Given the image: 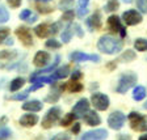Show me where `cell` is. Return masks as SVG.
<instances>
[{
  "instance_id": "cell-1",
  "label": "cell",
  "mask_w": 147,
  "mask_h": 140,
  "mask_svg": "<svg viewBox=\"0 0 147 140\" xmlns=\"http://www.w3.org/2000/svg\"><path fill=\"white\" fill-rule=\"evenodd\" d=\"M97 47H98V50H100L101 52H104V54L113 55L122 50V42L116 40V38H113V37H110V36H104L98 40Z\"/></svg>"
},
{
  "instance_id": "cell-2",
  "label": "cell",
  "mask_w": 147,
  "mask_h": 140,
  "mask_svg": "<svg viewBox=\"0 0 147 140\" xmlns=\"http://www.w3.org/2000/svg\"><path fill=\"white\" fill-rule=\"evenodd\" d=\"M137 82V75L133 72H126L123 73L122 76L119 77V81H118V85H117V92L118 93H125L127 92L129 89L131 88Z\"/></svg>"
},
{
  "instance_id": "cell-3",
  "label": "cell",
  "mask_w": 147,
  "mask_h": 140,
  "mask_svg": "<svg viewBox=\"0 0 147 140\" xmlns=\"http://www.w3.org/2000/svg\"><path fill=\"white\" fill-rule=\"evenodd\" d=\"M129 122L131 125V128L135 131H146L147 130V121L143 115H141L139 113H133L129 114Z\"/></svg>"
},
{
  "instance_id": "cell-4",
  "label": "cell",
  "mask_w": 147,
  "mask_h": 140,
  "mask_svg": "<svg viewBox=\"0 0 147 140\" xmlns=\"http://www.w3.org/2000/svg\"><path fill=\"white\" fill-rule=\"evenodd\" d=\"M125 121H126L125 114H122L121 111H113L108 118V125L113 130H121L123 127V125H125Z\"/></svg>"
},
{
  "instance_id": "cell-5",
  "label": "cell",
  "mask_w": 147,
  "mask_h": 140,
  "mask_svg": "<svg viewBox=\"0 0 147 140\" xmlns=\"http://www.w3.org/2000/svg\"><path fill=\"white\" fill-rule=\"evenodd\" d=\"M92 105L100 111H104L109 107V97L102 93H93L91 97Z\"/></svg>"
},
{
  "instance_id": "cell-6",
  "label": "cell",
  "mask_w": 147,
  "mask_h": 140,
  "mask_svg": "<svg viewBox=\"0 0 147 140\" xmlns=\"http://www.w3.org/2000/svg\"><path fill=\"white\" fill-rule=\"evenodd\" d=\"M34 31H36V34L40 38H46L47 36H50V34H55L57 31H58V24H41V25H37L36 27H34Z\"/></svg>"
},
{
  "instance_id": "cell-7",
  "label": "cell",
  "mask_w": 147,
  "mask_h": 140,
  "mask_svg": "<svg viewBox=\"0 0 147 140\" xmlns=\"http://www.w3.org/2000/svg\"><path fill=\"white\" fill-rule=\"evenodd\" d=\"M61 113H62V111H61V109H59V107H51V109L47 111V114L45 115V118H43L42 127L43 128H50L59 119Z\"/></svg>"
},
{
  "instance_id": "cell-8",
  "label": "cell",
  "mask_w": 147,
  "mask_h": 140,
  "mask_svg": "<svg viewBox=\"0 0 147 140\" xmlns=\"http://www.w3.org/2000/svg\"><path fill=\"white\" fill-rule=\"evenodd\" d=\"M122 18H123V22H125L126 25H129V26L139 24V22H142V20H143L142 15L138 12V11H135V9H130V11L123 12Z\"/></svg>"
},
{
  "instance_id": "cell-9",
  "label": "cell",
  "mask_w": 147,
  "mask_h": 140,
  "mask_svg": "<svg viewBox=\"0 0 147 140\" xmlns=\"http://www.w3.org/2000/svg\"><path fill=\"white\" fill-rule=\"evenodd\" d=\"M16 36L18 37V40L21 41L25 46H32L33 45V37H32V31L28 29L26 26H20L16 29Z\"/></svg>"
},
{
  "instance_id": "cell-10",
  "label": "cell",
  "mask_w": 147,
  "mask_h": 140,
  "mask_svg": "<svg viewBox=\"0 0 147 140\" xmlns=\"http://www.w3.org/2000/svg\"><path fill=\"white\" fill-rule=\"evenodd\" d=\"M70 59L72 62H100V56L95 54H84L82 51H75L70 54Z\"/></svg>"
},
{
  "instance_id": "cell-11",
  "label": "cell",
  "mask_w": 147,
  "mask_h": 140,
  "mask_svg": "<svg viewBox=\"0 0 147 140\" xmlns=\"http://www.w3.org/2000/svg\"><path fill=\"white\" fill-rule=\"evenodd\" d=\"M108 26H109L110 30L118 31L121 37H125L126 36V29L122 26L121 20H119L117 16H110V17L108 18Z\"/></svg>"
},
{
  "instance_id": "cell-12",
  "label": "cell",
  "mask_w": 147,
  "mask_h": 140,
  "mask_svg": "<svg viewBox=\"0 0 147 140\" xmlns=\"http://www.w3.org/2000/svg\"><path fill=\"white\" fill-rule=\"evenodd\" d=\"M108 137L107 130H93V131H88L84 135H82L80 140H105Z\"/></svg>"
},
{
  "instance_id": "cell-13",
  "label": "cell",
  "mask_w": 147,
  "mask_h": 140,
  "mask_svg": "<svg viewBox=\"0 0 147 140\" xmlns=\"http://www.w3.org/2000/svg\"><path fill=\"white\" fill-rule=\"evenodd\" d=\"M50 62V54L46 51H38L33 59V63L36 67H43Z\"/></svg>"
},
{
  "instance_id": "cell-14",
  "label": "cell",
  "mask_w": 147,
  "mask_h": 140,
  "mask_svg": "<svg viewBox=\"0 0 147 140\" xmlns=\"http://www.w3.org/2000/svg\"><path fill=\"white\" fill-rule=\"evenodd\" d=\"M89 110V102L87 98H82L75 106H74V114L76 117H83Z\"/></svg>"
},
{
  "instance_id": "cell-15",
  "label": "cell",
  "mask_w": 147,
  "mask_h": 140,
  "mask_svg": "<svg viewBox=\"0 0 147 140\" xmlns=\"http://www.w3.org/2000/svg\"><path fill=\"white\" fill-rule=\"evenodd\" d=\"M83 118H84V122L88 126H97V125H100V122H101L100 117H98L95 111H89V110L83 115Z\"/></svg>"
},
{
  "instance_id": "cell-16",
  "label": "cell",
  "mask_w": 147,
  "mask_h": 140,
  "mask_svg": "<svg viewBox=\"0 0 147 140\" xmlns=\"http://www.w3.org/2000/svg\"><path fill=\"white\" fill-rule=\"evenodd\" d=\"M37 122H38V117L36 114H25L20 118V125L24 127H32L37 125Z\"/></svg>"
},
{
  "instance_id": "cell-17",
  "label": "cell",
  "mask_w": 147,
  "mask_h": 140,
  "mask_svg": "<svg viewBox=\"0 0 147 140\" xmlns=\"http://www.w3.org/2000/svg\"><path fill=\"white\" fill-rule=\"evenodd\" d=\"M22 109L26 110V111H40L42 109V104L40 101L37 100H32V101H28L22 105Z\"/></svg>"
},
{
  "instance_id": "cell-18",
  "label": "cell",
  "mask_w": 147,
  "mask_h": 140,
  "mask_svg": "<svg viewBox=\"0 0 147 140\" xmlns=\"http://www.w3.org/2000/svg\"><path fill=\"white\" fill-rule=\"evenodd\" d=\"M68 75H70V67L68 66H63V67L58 68V70L54 72V75H53V77H54L55 80L57 79H64V77H67Z\"/></svg>"
},
{
  "instance_id": "cell-19",
  "label": "cell",
  "mask_w": 147,
  "mask_h": 140,
  "mask_svg": "<svg viewBox=\"0 0 147 140\" xmlns=\"http://www.w3.org/2000/svg\"><path fill=\"white\" fill-rule=\"evenodd\" d=\"M88 25L92 27V29H98L101 26V17H100V13L95 12L92 15V17L88 20Z\"/></svg>"
},
{
  "instance_id": "cell-20",
  "label": "cell",
  "mask_w": 147,
  "mask_h": 140,
  "mask_svg": "<svg viewBox=\"0 0 147 140\" xmlns=\"http://www.w3.org/2000/svg\"><path fill=\"white\" fill-rule=\"evenodd\" d=\"M24 82H25V80L22 79V77H16V79H13L12 81H11L9 90H11V92H17L18 89L24 85Z\"/></svg>"
},
{
  "instance_id": "cell-21",
  "label": "cell",
  "mask_w": 147,
  "mask_h": 140,
  "mask_svg": "<svg viewBox=\"0 0 147 140\" xmlns=\"http://www.w3.org/2000/svg\"><path fill=\"white\" fill-rule=\"evenodd\" d=\"M144 97H146V89H144V86H137L134 89V92H133V98L135 101H142Z\"/></svg>"
},
{
  "instance_id": "cell-22",
  "label": "cell",
  "mask_w": 147,
  "mask_h": 140,
  "mask_svg": "<svg viewBox=\"0 0 147 140\" xmlns=\"http://www.w3.org/2000/svg\"><path fill=\"white\" fill-rule=\"evenodd\" d=\"M72 29H74L72 25H68V26L63 30V33H62V41H63V42L68 43L71 41V37H72V34H74Z\"/></svg>"
},
{
  "instance_id": "cell-23",
  "label": "cell",
  "mask_w": 147,
  "mask_h": 140,
  "mask_svg": "<svg viewBox=\"0 0 147 140\" xmlns=\"http://www.w3.org/2000/svg\"><path fill=\"white\" fill-rule=\"evenodd\" d=\"M134 46L138 51H146L147 50V40H144V38H137L134 42Z\"/></svg>"
},
{
  "instance_id": "cell-24",
  "label": "cell",
  "mask_w": 147,
  "mask_h": 140,
  "mask_svg": "<svg viewBox=\"0 0 147 140\" xmlns=\"http://www.w3.org/2000/svg\"><path fill=\"white\" fill-rule=\"evenodd\" d=\"M76 114L70 113V114H66V117H63V119L61 121V126H68V125H72L74 121L76 119Z\"/></svg>"
},
{
  "instance_id": "cell-25",
  "label": "cell",
  "mask_w": 147,
  "mask_h": 140,
  "mask_svg": "<svg viewBox=\"0 0 147 140\" xmlns=\"http://www.w3.org/2000/svg\"><path fill=\"white\" fill-rule=\"evenodd\" d=\"M117 8H118V1L117 0H108V3L104 5L105 12H113V11H117Z\"/></svg>"
},
{
  "instance_id": "cell-26",
  "label": "cell",
  "mask_w": 147,
  "mask_h": 140,
  "mask_svg": "<svg viewBox=\"0 0 147 140\" xmlns=\"http://www.w3.org/2000/svg\"><path fill=\"white\" fill-rule=\"evenodd\" d=\"M135 59V52L131 51V50H126L121 56H119V60H123V62H131Z\"/></svg>"
},
{
  "instance_id": "cell-27",
  "label": "cell",
  "mask_w": 147,
  "mask_h": 140,
  "mask_svg": "<svg viewBox=\"0 0 147 140\" xmlns=\"http://www.w3.org/2000/svg\"><path fill=\"white\" fill-rule=\"evenodd\" d=\"M67 89L71 90V92H80L83 89V85L78 81H71V82H68Z\"/></svg>"
},
{
  "instance_id": "cell-28",
  "label": "cell",
  "mask_w": 147,
  "mask_h": 140,
  "mask_svg": "<svg viewBox=\"0 0 147 140\" xmlns=\"http://www.w3.org/2000/svg\"><path fill=\"white\" fill-rule=\"evenodd\" d=\"M9 20V13L5 9V7L0 5V22H7Z\"/></svg>"
},
{
  "instance_id": "cell-29",
  "label": "cell",
  "mask_w": 147,
  "mask_h": 140,
  "mask_svg": "<svg viewBox=\"0 0 147 140\" xmlns=\"http://www.w3.org/2000/svg\"><path fill=\"white\" fill-rule=\"evenodd\" d=\"M61 42H58L57 40H49L46 41V47H49V49H59L61 47Z\"/></svg>"
},
{
  "instance_id": "cell-30",
  "label": "cell",
  "mask_w": 147,
  "mask_h": 140,
  "mask_svg": "<svg viewBox=\"0 0 147 140\" xmlns=\"http://www.w3.org/2000/svg\"><path fill=\"white\" fill-rule=\"evenodd\" d=\"M8 36H9L8 27H0V43H3L8 38Z\"/></svg>"
},
{
  "instance_id": "cell-31",
  "label": "cell",
  "mask_w": 147,
  "mask_h": 140,
  "mask_svg": "<svg viewBox=\"0 0 147 140\" xmlns=\"http://www.w3.org/2000/svg\"><path fill=\"white\" fill-rule=\"evenodd\" d=\"M137 8L141 12L147 13V0H137Z\"/></svg>"
},
{
  "instance_id": "cell-32",
  "label": "cell",
  "mask_w": 147,
  "mask_h": 140,
  "mask_svg": "<svg viewBox=\"0 0 147 140\" xmlns=\"http://www.w3.org/2000/svg\"><path fill=\"white\" fill-rule=\"evenodd\" d=\"M12 135V132H11V130L7 127H3V128H0V140H4L7 139V137H9Z\"/></svg>"
},
{
  "instance_id": "cell-33",
  "label": "cell",
  "mask_w": 147,
  "mask_h": 140,
  "mask_svg": "<svg viewBox=\"0 0 147 140\" xmlns=\"http://www.w3.org/2000/svg\"><path fill=\"white\" fill-rule=\"evenodd\" d=\"M74 16H75L74 11L68 9V11H66V12L62 15V20H63V21H71V20H74Z\"/></svg>"
},
{
  "instance_id": "cell-34",
  "label": "cell",
  "mask_w": 147,
  "mask_h": 140,
  "mask_svg": "<svg viewBox=\"0 0 147 140\" xmlns=\"http://www.w3.org/2000/svg\"><path fill=\"white\" fill-rule=\"evenodd\" d=\"M28 96H29V89H28V90H25V92H22V93H18V94H13L12 97V100H25V98L28 97Z\"/></svg>"
},
{
  "instance_id": "cell-35",
  "label": "cell",
  "mask_w": 147,
  "mask_h": 140,
  "mask_svg": "<svg viewBox=\"0 0 147 140\" xmlns=\"http://www.w3.org/2000/svg\"><path fill=\"white\" fill-rule=\"evenodd\" d=\"M16 55L15 51H0V59H11Z\"/></svg>"
},
{
  "instance_id": "cell-36",
  "label": "cell",
  "mask_w": 147,
  "mask_h": 140,
  "mask_svg": "<svg viewBox=\"0 0 147 140\" xmlns=\"http://www.w3.org/2000/svg\"><path fill=\"white\" fill-rule=\"evenodd\" d=\"M36 7H37V9H38L41 13H50V12H53V8H51V7L41 5V4H37Z\"/></svg>"
},
{
  "instance_id": "cell-37",
  "label": "cell",
  "mask_w": 147,
  "mask_h": 140,
  "mask_svg": "<svg viewBox=\"0 0 147 140\" xmlns=\"http://www.w3.org/2000/svg\"><path fill=\"white\" fill-rule=\"evenodd\" d=\"M51 140H71V136L68 134H58L55 135Z\"/></svg>"
},
{
  "instance_id": "cell-38",
  "label": "cell",
  "mask_w": 147,
  "mask_h": 140,
  "mask_svg": "<svg viewBox=\"0 0 147 140\" xmlns=\"http://www.w3.org/2000/svg\"><path fill=\"white\" fill-rule=\"evenodd\" d=\"M30 16H32V11H30V9H24V11L20 13V18H21V20H28Z\"/></svg>"
},
{
  "instance_id": "cell-39",
  "label": "cell",
  "mask_w": 147,
  "mask_h": 140,
  "mask_svg": "<svg viewBox=\"0 0 147 140\" xmlns=\"http://www.w3.org/2000/svg\"><path fill=\"white\" fill-rule=\"evenodd\" d=\"M8 1V4L12 8H18V7L21 5V0H7Z\"/></svg>"
},
{
  "instance_id": "cell-40",
  "label": "cell",
  "mask_w": 147,
  "mask_h": 140,
  "mask_svg": "<svg viewBox=\"0 0 147 140\" xmlns=\"http://www.w3.org/2000/svg\"><path fill=\"white\" fill-rule=\"evenodd\" d=\"M88 13V9H87V7L86 8H79V12H78V16H79L80 18H83L84 16Z\"/></svg>"
},
{
  "instance_id": "cell-41",
  "label": "cell",
  "mask_w": 147,
  "mask_h": 140,
  "mask_svg": "<svg viewBox=\"0 0 147 140\" xmlns=\"http://www.w3.org/2000/svg\"><path fill=\"white\" fill-rule=\"evenodd\" d=\"M82 77V73L79 72V71H75V72L72 73V81H76L78 79H80Z\"/></svg>"
},
{
  "instance_id": "cell-42",
  "label": "cell",
  "mask_w": 147,
  "mask_h": 140,
  "mask_svg": "<svg viewBox=\"0 0 147 140\" xmlns=\"http://www.w3.org/2000/svg\"><path fill=\"white\" fill-rule=\"evenodd\" d=\"M89 0H79V8H86L88 5Z\"/></svg>"
},
{
  "instance_id": "cell-43",
  "label": "cell",
  "mask_w": 147,
  "mask_h": 140,
  "mask_svg": "<svg viewBox=\"0 0 147 140\" xmlns=\"http://www.w3.org/2000/svg\"><path fill=\"white\" fill-rule=\"evenodd\" d=\"M72 131H74V134H78V132L80 131V125L75 123V126H74V128H72Z\"/></svg>"
},
{
  "instance_id": "cell-44",
  "label": "cell",
  "mask_w": 147,
  "mask_h": 140,
  "mask_svg": "<svg viewBox=\"0 0 147 140\" xmlns=\"http://www.w3.org/2000/svg\"><path fill=\"white\" fill-rule=\"evenodd\" d=\"M118 140H130V136H129V135H121V136H119V139Z\"/></svg>"
},
{
  "instance_id": "cell-45",
  "label": "cell",
  "mask_w": 147,
  "mask_h": 140,
  "mask_svg": "<svg viewBox=\"0 0 147 140\" xmlns=\"http://www.w3.org/2000/svg\"><path fill=\"white\" fill-rule=\"evenodd\" d=\"M36 20H37V17H36V16H34V15H32L30 17H29V18H28V20H26V21H29V22H34V21H36Z\"/></svg>"
},
{
  "instance_id": "cell-46",
  "label": "cell",
  "mask_w": 147,
  "mask_h": 140,
  "mask_svg": "<svg viewBox=\"0 0 147 140\" xmlns=\"http://www.w3.org/2000/svg\"><path fill=\"white\" fill-rule=\"evenodd\" d=\"M139 140H147V135H143V136L139 137Z\"/></svg>"
},
{
  "instance_id": "cell-47",
  "label": "cell",
  "mask_w": 147,
  "mask_h": 140,
  "mask_svg": "<svg viewBox=\"0 0 147 140\" xmlns=\"http://www.w3.org/2000/svg\"><path fill=\"white\" fill-rule=\"evenodd\" d=\"M122 1H123V3H126V4H130L133 0H122Z\"/></svg>"
},
{
  "instance_id": "cell-48",
  "label": "cell",
  "mask_w": 147,
  "mask_h": 140,
  "mask_svg": "<svg viewBox=\"0 0 147 140\" xmlns=\"http://www.w3.org/2000/svg\"><path fill=\"white\" fill-rule=\"evenodd\" d=\"M36 1H41V3H47V1H50V0H36Z\"/></svg>"
},
{
  "instance_id": "cell-49",
  "label": "cell",
  "mask_w": 147,
  "mask_h": 140,
  "mask_svg": "<svg viewBox=\"0 0 147 140\" xmlns=\"http://www.w3.org/2000/svg\"><path fill=\"white\" fill-rule=\"evenodd\" d=\"M7 43H8V45H12V43H13V41H12V38H11V40H8V42H7Z\"/></svg>"
},
{
  "instance_id": "cell-50",
  "label": "cell",
  "mask_w": 147,
  "mask_h": 140,
  "mask_svg": "<svg viewBox=\"0 0 147 140\" xmlns=\"http://www.w3.org/2000/svg\"><path fill=\"white\" fill-rule=\"evenodd\" d=\"M144 109H147V104H144Z\"/></svg>"
},
{
  "instance_id": "cell-51",
  "label": "cell",
  "mask_w": 147,
  "mask_h": 140,
  "mask_svg": "<svg viewBox=\"0 0 147 140\" xmlns=\"http://www.w3.org/2000/svg\"><path fill=\"white\" fill-rule=\"evenodd\" d=\"M68 1H70V0H68Z\"/></svg>"
}]
</instances>
